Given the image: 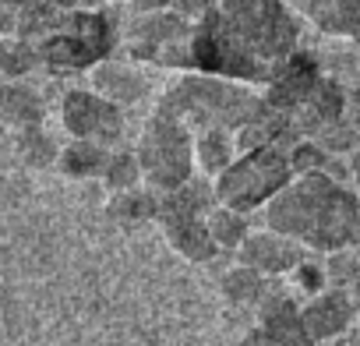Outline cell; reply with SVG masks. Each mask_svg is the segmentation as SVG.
Returning <instances> with one entry per match:
<instances>
[{
	"mask_svg": "<svg viewBox=\"0 0 360 346\" xmlns=\"http://www.w3.org/2000/svg\"><path fill=\"white\" fill-rule=\"evenodd\" d=\"M262 216L311 255L360 248V191L332 173H293Z\"/></svg>",
	"mask_w": 360,
	"mask_h": 346,
	"instance_id": "1",
	"label": "cell"
},
{
	"mask_svg": "<svg viewBox=\"0 0 360 346\" xmlns=\"http://www.w3.org/2000/svg\"><path fill=\"white\" fill-rule=\"evenodd\" d=\"M262 106H265V96H255L248 82L202 75V71L184 75L159 103V110L180 117L191 131H205V127L240 131Z\"/></svg>",
	"mask_w": 360,
	"mask_h": 346,
	"instance_id": "2",
	"label": "cell"
},
{
	"mask_svg": "<svg viewBox=\"0 0 360 346\" xmlns=\"http://www.w3.org/2000/svg\"><path fill=\"white\" fill-rule=\"evenodd\" d=\"M226 29L269 68L297 53L300 22L286 0H219L216 4Z\"/></svg>",
	"mask_w": 360,
	"mask_h": 346,
	"instance_id": "3",
	"label": "cell"
},
{
	"mask_svg": "<svg viewBox=\"0 0 360 346\" xmlns=\"http://www.w3.org/2000/svg\"><path fill=\"white\" fill-rule=\"evenodd\" d=\"M293 177L290 145H258L244 148L219 177L212 181L216 198L240 212H262Z\"/></svg>",
	"mask_w": 360,
	"mask_h": 346,
	"instance_id": "4",
	"label": "cell"
},
{
	"mask_svg": "<svg viewBox=\"0 0 360 346\" xmlns=\"http://www.w3.org/2000/svg\"><path fill=\"white\" fill-rule=\"evenodd\" d=\"M216 188L202 184V181H188L166 195H159V212L155 223L162 230V237L169 241V248L195 265H209L219 255V244L212 241L209 230V212L216 209Z\"/></svg>",
	"mask_w": 360,
	"mask_h": 346,
	"instance_id": "5",
	"label": "cell"
},
{
	"mask_svg": "<svg viewBox=\"0 0 360 346\" xmlns=\"http://www.w3.org/2000/svg\"><path fill=\"white\" fill-rule=\"evenodd\" d=\"M134 155L145 184L159 195L195 181V131L166 110H155L145 120Z\"/></svg>",
	"mask_w": 360,
	"mask_h": 346,
	"instance_id": "6",
	"label": "cell"
},
{
	"mask_svg": "<svg viewBox=\"0 0 360 346\" xmlns=\"http://www.w3.org/2000/svg\"><path fill=\"white\" fill-rule=\"evenodd\" d=\"M39 64L50 71H85L113 50V25L99 11H60L53 29L36 43Z\"/></svg>",
	"mask_w": 360,
	"mask_h": 346,
	"instance_id": "7",
	"label": "cell"
},
{
	"mask_svg": "<svg viewBox=\"0 0 360 346\" xmlns=\"http://www.w3.org/2000/svg\"><path fill=\"white\" fill-rule=\"evenodd\" d=\"M188 68L202 75H219L248 85H265L272 78V68L262 64L219 18L216 4L195 22L191 39H188Z\"/></svg>",
	"mask_w": 360,
	"mask_h": 346,
	"instance_id": "8",
	"label": "cell"
},
{
	"mask_svg": "<svg viewBox=\"0 0 360 346\" xmlns=\"http://www.w3.org/2000/svg\"><path fill=\"white\" fill-rule=\"evenodd\" d=\"M188 15L180 11H148L138 15L131 39H127V53L134 60H155L166 68H188V39H191Z\"/></svg>",
	"mask_w": 360,
	"mask_h": 346,
	"instance_id": "9",
	"label": "cell"
},
{
	"mask_svg": "<svg viewBox=\"0 0 360 346\" xmlns=\"http://www.w3.org/2000/svg\"><path fill=\"white\" fill-rule=\"evenodd\" d=\"M60 124L71 138H89L113 148L124 134V113L96 89H71L60 103Z\"/></svg>",
	"mask_w": 360,
	"mask_h": 346,
	"instance_id": "10",
	"label": "cell"
},
{
	"mask_svg": "<svg viewBox=\"0 0 360 346\" xmlns=\"http://www.w3.org/2000/svg\"><path fill=\"white\" fill-rule=\"evenodd\" d=\"M258 321L244 335V346H318L304 321H300V304L286 293H269L255 307Z\"/></svg>",
	"mask_w": 360,
	"mask_h": 346,
	"instance_id": "11",
	"label": "cell"
},
{
	"mask_svg": "<svg viewBox=\"0 0 360 346\" xmlns=\"http://www.w3.org/2000/svg\"><path fill=\"white\" fill-rule=\"evenodd\" d=\"M311 251L300 244V241H293V237H286L283 230H276V226H251V233L244 237V244L237 248V262H244V265H251V269H258L262 276H290L304 258H307Z\"/></svg>",
	"mask_w": 360,
	"mask_h": 346,
	"instance_id": "12",
	"label": "cell"
},
{
	"mask_svg": "<svg viewBox=\"0 0 360 346\" xmlns=\"http://www.w3.org/2000/svg\"><path fill=\"white\" fill-rule=\"evenodd\" d=\"M300 321L307 328V335L318 342V346H328V342H339L342 335H349L356 328V314H353V304H349V293L342 286H328L314 297H307L300 304Z\"/></svg>",
	"mask_w": 360,
	"mask_h": 346,
	"instance_id": "13",
	"label": "cell"
},
{
	"mask_svg": "<svg viewBox=\"0 0 360 346\" xmlns=\"http://www.w3.org/2000/svg\"><path fill=\"white\" fill-rule=\"evenodd\" d=\"M325 75L318 71L314 57L307 53H290L286 60H279L272 68V78L265 82V103L283 110V113H293L311 92L314 85L321 82Z\"/></svg>",
	"mask_w": 360,
	"mask_h": 346,
	"instance_id": "14",
	"label": "cell"
},
{
	"mask_svg": "<svg viewBox=\"0 0 360 346\" xmlns=\"http://www.w3.org/2000/svg\"><path fill=\"white\" fill-rule=\"evenodd\" d=\"M342 117H346V92L332 78H321L314 85V92L290 113V120H293L300 138H318L321 131H328Z\"/></svg>",
	"mask_w": 360,
	"mask_h": 346,
	"instance_id": "15",
	"label": "cell"
},
{
	"mask_svg": "<svg viewBox=\"0 0 360 346\" xmlns=\"http://www.w3.org/2000/svg\"><path fill=\"white\" fill-rule=\"evenodd\" d=\"M314 29L360 43V0H286Z\"/></svg>",
	"mask_w": 360,
	"mask_h": 346,
	"instance_id": "16",
	"label": "cell"
},
{
	"mask_svg": "<svg viewBox=\"0 0 360 346\" xmlns=\"http://www.w3.org/2000/svg\"><path fill=\"white\" fill-rule=\"evenodd\" d=\"M237 155H240L237 131H226V127L195 131V169L202 173L205 181H216Z\"/></svg>",
	"mask_w": 360,
	"mask_h": 346,
	"instance_id": "17",
	"label": "cell"
},
{
	"mask_svg": "<svg viewBox=\"0 0 360 346\" xmlns=\"http://www.w3.org/2000/svg\"><path fill=\"white\" fill-rule=\"evenodd\" d=\"M92 89L99 96H106L117 106H131L145 96V78L127 68V64H113V60H99L92 68Z\"/></svg>",
	"mask_w": 360,
	"mask_h": 346,
	"instance_id": "18",
	"label": "cell"
},
{
	"mask_svg": "<svg viewBox=\"0 0 360 346\" xmlns=\"http://www.w3.org/2000/svg\"><path fill=\"white\" fill-rule=\"evenodd\" d=\"M110 162V148L89 138H71L60 152H57V169L71 181H92L103 177Z\"/></svg>",
	"mask_w": 360,
	"mask_h": 346,
	"instance_id": "19",
	"label": "cell"
},
{
	"mask_svg": "<svg viewBox=\"0 0 360 346\" xmlns=\"http://www.w3.org/2000/svg\"><path fill=\"white\" fill-rule=\"evenodd\" d=\"M0 124L8 131L39 127L43 124V99L22 82H4L0 85Z\"/></svg>",
	"mask_w": 360,
	"mask_h": 346,
	"instance_id": "20",
	"label": "cell"
},
{
	"mask_svg": "<svg viewBox=\"0 0 360 346\" xmlns=\"http://www.w3.org/2000/svg\"><path fill=\"white\" fill-rule=\"evenodd\" d=\"M265 279H269V276H262L258 269H251V265L237 262L230 272H223L219 290H223V297H226L230 304H237V307H258V304L269 297Z\"/></svg>",
	"mask_w": 360,
	"mask_h": 346,
	"instance_id": "21",
	"label": "cell"
},
{
	"mask_svg": "<svg viewBox=\"0 0 360 346\" xmlns=\"http://www.w3.org/2000/svg\"><path fill=\"white\" fill-rule=\"evenodd\" d=\"M106 212L120 223H145V219H155L159 212V191H152L148 184L141 188H131V191H113L110 202H106Z\"/></svg>",
	"mask_w": 360,
	"mask_h": 346,
	"instance_id": "22",
	"label": "cell"
},
{
	"mask_svg": "<svg viewBox=\"0 0 360 346\" xmlns=\"http://www.w3.org/2000/svg\"><path fill=\"white\" fill-rule=\"evenodd\" d=\"M209 230H212V241L219 244V251H237L244 244V237L251 233V212L216 202V209L209 212Z\"/></svg>",
	"mask_w": 360,
	"mask_h": 346,
	"instance_id": "23",
	"label": "cell"
},
{
	"mask_svg": "<svg viewBox=\"0 0 360 346\" xmlns=\"http://www.w3.org/2000/svg\"><path fill=\"white\" fill-rule=\"evenodd\" d=\"M15 152L25 166H53L57 162V145L43 134V127L15 131Z\"/></svg>",
	"mask_w": 360,
	"mask_h": 346,
	"instance_id": "24",
	"label": "cell"
},
{
	"mask_svg": "<svg viewBox=\"0 0 360 346\" xmlns=\"http://www.w3.org/2000/svg\"><path fill=\"white\" fill-rule=\"evenodd\" d=\"M103 184L110 191H131V188H141L145 177H141V162L134 152H110V162H106V173H103Z\"/></svg>",
	"mask_w": 360,
	"mask_h": 346,
	"instance_id": "25",
	"label": "cell"
},
{
	"mask_svg": "<svg viewBox=\"0 0 360 346\" xmlns=\"http://www.w3.org/2000/svg\"><path fill=\"white\" fill-rule=\"evenodd\" d=\"M325 262V276H328V286H349L356 276H360V248H339V251H328L321 255Z\"/></svg>",
	"mask_w": 360,
	"mask_h": 346,
	"instance_id": "26",
	"label": "cell"
},
{
	"mask_svg": "<svg viewBox=\"0 0 360 346\" xmlns=\"http://www.w3.org/2000/svg\"><path fill=\"white\" fill-rule=\"evenodd\" d=\"M290 283H293V290H300L304 293V300L307 297H314V293H321V290H328V276H325V262H314L311 255L290 272Z\"/></svg>",
	"mask_w": 360,
	"mask_h": 346,
	"instance_id": "27",
	"label": "cell"
},
{
	"mask_svg": "<svg viewBox=\"0 0 360 346\" xmlns=\"http://www.w3.org/2000/svg\"><path fill=\"white\" fill-rule=\"evenodd\" d=\"M212 8V0H173V11L180 15H205Z\"/></svg>",
	"mask_w": 360,
	"mask_h": 346,
	"instance_id": "28",
	"label": "cell"
},
{
	"mask_svg": "<svg viewBox=\"0 0 360 346\" xmlns=\"http://www.w3.org/2000/svg\"><path fill=\"white\" fill-rule=\"evenodd\" d=\"M346 177H349L353 188H360V145L346 155Z\"/></svg>",
	"mask_w": 360,
	"mask_h": 346,
	"instance_id": "29",
	"label": "cell"
},
{
	"mask_svg": "<svg viewBox=\"0 0 360 346\" xmlns=\"http://www.w3.org/2000/svg\"><path fill=\"white\" fill-rule=\"evenodd\" d=\"M131 8H134L138 15H148V11H166V8H173V0H131Z\"/></svg>",
	"mask_w": 360,
	"mask_h": 346,
	"instance_id": "30",
	"label": "cell"
},
{
	"mask_svg": "<svg viewBox=\"0 0 360 346\" xmlns=\"http://www.w3.org/2000/svg\"><path fill=\"white\" fill-rule=\"evenodd\" d=\"M57 8H64V11H96L103 0H53Z\"/></svg>",
	"mask_w": 360,
	"mask_h": 346,
	"instance_id": "31",
	"label": "cell"
},
{
	"mask_svg": "<svg viewBox=\"0 0 360 346\" xmlns=\"http://www.w3.org/2000/svg\"><path fill=\"white\" fill-rule=\"evenodd\" d=\"M346 117H349V120L360 127V85H356V89L346 96Z\"/></svg>",
	"mask_w": 360,
	"mask_h": 346,
	"instance_id": "32",
	"label": "cell"
},
{
	"mask_svg": "<svg viewBox=\"0 0 360 346\" xmlns=\"http://www.w3.org/2000/svg\"><path fill=\"white\" fill-rule=\"evenodd\" d=\"M346 293H349V304H353V314H356V328H360V276L346 286Z\"/></svg>",
	"mask_w": 360,
	"mask_h": 346,
	"instance_id": "33",
	"label": "cell"
},
{
	"mask_svg": "<svg viewBox=\"0 0 360 346\" xmlns=\"http://www.w3.org/2000/svg\"><path fill=\"white\" fill-rule=\"evenodd\" d=\"M0 4H8V8H15V11H18V8L25 4V0H0Z\"/></svg>",
	"mask_w": 360,
	"mask_h": 346,
	"instance_id": "34",
	"label": "cell"
},
{
	"mask_svg": "<svg viewBox=\"0 0 360 346\" xmlns=\"http://www.w3.org/2000/svg\"><path fill=\"white\" fill-rule=\"evenodd\" d=\"M0 85H4V71H0Z\"/></svg>",
	"mask_w": 360,
	"mask_h": 346,
	"instance_id": "35",
	"label": "cell"
},
{
	"mask_svg": "<svg viewBox=\"0 0 360 346\" xmlns=\"http://www.w3.org/2000/svg\"><path fill=\"white\" fill-rule=\"evenodd\" d=\"M4 131H8V127H4V124H0V134H4Z\"/></svg>",
	"mask_w": 360,
	"mask_h": 346,
	"instance_id": "36",
	"label": "cell"
}]
</instances>
